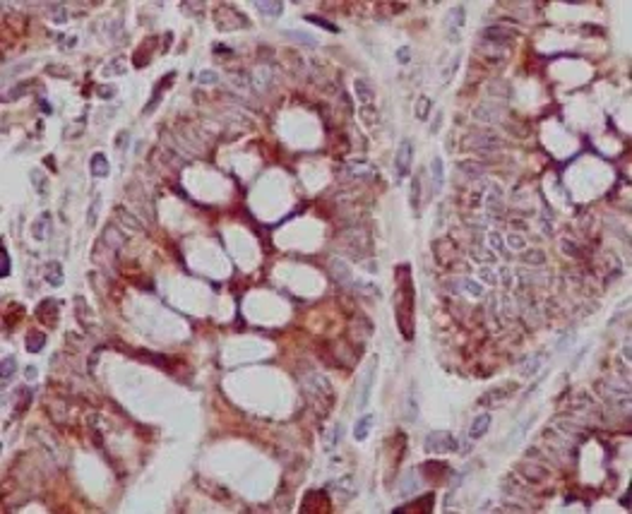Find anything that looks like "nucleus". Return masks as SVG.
Returning a JSON list of instances; mask_svg holds the SVG:
<instances>
[{
    "label": "nucleus",
    "instance_id": "obj_1",
    "mask_svg": "<svg viewBox=\"0 0 632 514\" xmlns=\"http://www.w3.org/2000/svg\"><path fill=\"white\" fill-rule=\"evenodd\" d=\"M394 308H397V324L406 341L413 339V284L409 279V265L397 267V296H394Z\"/></svg>",
    "mask_w": 632,
    "mask_h": 514
},
{
    "label": "nucleus",
    "instance_id": "obj_2",
    "mask_svg": "<svg viewBox=\"0 0 632 514\" xmlns=\"http://www.w3.org/2000/svg\"><path fill=\"white\" fill-rule=\"evenodd\" d=\"M423 450L426 452H435V454H442V452H457V437L452 435L449 430H433L426 435L423 440Z\"/></svg>",
    "mask_w": 632,
    "mask_h": 514
},
{
    "label": "nucleus",
    "instance_id": "obj_3",
    "mask_svg": "<svg viewBox=\"0 0 632 514\" xmlns=\"http://www.w3.org/2000/svg\"><path fill=\"white\" fill-rule=\"evenodd\" d=\"M411 164H413V144L411 139H402L399 149L394 154V171H397V183L404 180L406 175L411 173Z\"/></svg>",
    "mask_w": 632,
    "mask_h": 514
},
{
    "label": "nucleus",
    "instance_id": "obj_4",
    "mask_svg": "<svg viewBox=\"0 0 632 514\" xmlns=\"http://www.w3.org/2000/svg\"><path fill=\"white\" fill-rule=\"evenodd\" d=\"M375 373H377V358L370 360L366 375H363V385H361V394H358V411H363L370 401V394H373V385H375Z\"/></svg>",
    "mask_w": 632,
    "mask_h": 514
},
{
    "label": "nucleus",
    "instance_id": "obj_5",
    "mask_svg": "<svg viewBox=\"0 0 632 514\" xmlns=\"http://www.w3.org/2000/svg\"><path fill=\"white\" fill-rule=\"evenodd\" d=\"M469 142L474 144V147H481V149H498L500 147V137L490 132V130H476V132H471L469 135Z\"/></svg>",
    "mask_w": 632,
    "mask_h": 514
},
{
    "label": "nucleus",
    "instance_id": "obj_6",
    "mask_svg": "<svg viewBox=\"0 0 632 514\" xmlns=\"http://www.w3.org/2000/svg\"><path fill=\"white\" fill-rule=\"evenodd\" d=\"M464 27V5H454L449 12V22H447V39L459 41V31Z\"/></svg>",
    "mask_w": 632,
    "mask_h": 514
},
{
    "label": "nucleus",
    "instance_id": "obj_7",
    "mask_svg": "<svg viewBox=\"0 0 632 514\" xmlns=\"http://www.w3.org/2000/svg\"><path fill=\"white\" fill-rule=\"evenodd\" d=\"M53 216H51V211H41L37 216V221L31 224V236L37 240H46L51 236V226H53Z\"/></svg>",
    "mask_w": 632,
    "mask_h": 514
},
{
    "label": "nucleus",
    "instance_id": "obj_8",
    "mask_svg": "<svg viewBox=\"0 0 632 514\" xmlns=\"http://www.w3.org/2000/svg\"><path fill=\"white\" fill-rule=\"evenodd\" d=\"M490 423H493L490 413H478L476 418L471 421V425H469V440H481L490 430Z\"/></svg>",
    "mask_w": 632,
    "mask_h": 514
},
{
    "label": "nucleus",
    "instance_id": "obj_9",
    "mask_svg": "<svg viewBox=\"0 0 632 514\" xmlns=\"http://www.w3.org/2000/svg\"><path fill=\"white\" fill-rule=\"evenodd\" d=\"M418 488H421V473H418V468H413V471H409V473L402 478V483H399V495L402 497L416 495Z\"/></svg>",
    "mask_w": 632,
    "mask_h": 514
},
{
    "label": "nucleus",
    "instance_id": "obj_10",
    "mask_svg": "<svg viewBox=\"0 0 632 514\" xmlns=\"http://www.w3.org/2000/svg\"><path fill=\"white\" fill-rule=\"evenodd\" d=\"M89 173H92L94 178H106V175L111 173V164H109V159H106L103 152L92 154V159H89Z\"/></svg>",
    "mask_w": 632,
    "mask_h": 514
},
{
    "label": "nucleus",
    "instance_id": "obj_11",
    "mask_svg": "<svg viewBox=\"0 0 632 514\" xmlns=\"http://www.w3.org/2000/svg\"><path fill=\"white\" fill-rule=\"evenodd\" d=\"M354 92H356V99L363 106H373L375 103V92H373V87L368 80H356L354 82Z\"/></svg>",
    "mask_w": 632,
    "mask_h": 514
},
{
    "label": "nucleus",
    "instance_id": "obj_12",
    "mask_svg": "<svg viewBox=\"0 0 632 514\" xmlns=\"http://www.w3.org/2000/svg\"><path fill=\"white\" fill-rule=\"evenodd\" d=\"M373 423H375V416H373V413H363V416L356 421V425H354V440H358V442L366 440L368 435H370Z\"/></svg>",
    "mask_w": 632,
    "mask_h": 514
},
{
    "label": "nucleus",
    "instance_id": "obj_13",
    "mask_svg": "<svg viewBox=\"0 0 632 514\" xmlns=\"http://www.w3.org/2000/svg\"><path fill=\"white\" fill-rule=\"evenodd\" d=\"M536 421V413H532V416H526V418H522V421L514 425V430L507 435V440H505V445H517V442L522 440L524 435H526V430L532 428V423Z\"/></svg>",
    "mask_w": 632,
    "mask_h": 514
},
{
    "label": "nucleus",
    "instance_id": "obj_14",
    "mask_svg": "<svg viewBox=\"0 0 632 514\" xmlns=\"http://www.w3.org/2000/svg\"><path fill=\"white\" fill-rule=\"evenodd\" d=\"M44 279H46V284H51L53 288H58V286H63V267H60V262H55V260H51V262H46V269H44Z\"/></svg>",
    "mask_w": 632,
    "mask_h": 514
},
{
    "label": "nucleus",
    "instance_id": "obj_15",
    "mask_svg": "<svg viewBox=\"0 0 632 514\" xmlns=\"http://www.w3.org/2000/svg\"><path fill=\"white\" fill-rule=\"evenodd\" d=\"M431 175H433V193H440L442 185H445V164H442L440 156H435L431 161Z\"/></svg>",
    "mask_w": 632,
    "mask_h": 514
},
{
    "label": "nucleus",
    "instance_id": "obj_16",
    "mask_svg": "<svg viewBox=\"0 0 632 514\" xmlns=\"http://www.w3.org/2000/svg\"><path fill=\"white\" fill-rule=\"evenodd\" d=\"M173 77H175L173 72H168V75H166V80H161V82L156 84V92H154V96L149 99V106H147V108L142 111V113H147V116H149V113H152V111H154L156 106H159V99H161V92H166V89L171 87L168 82H173Z\"/></svg>",
    "mask_w": 632,
    "mask_h": 514
},
{
    "label": "nucleus",
    "instance_id": "obj_17",
    "mask_svg": "<svg viewBox=\"0 0 632 514\" xmlns=\"http://www.w3.org/2000/svg\"><path fill=\"white\" fill-rule=\"evenodd\" d=\"M24 346H27L29 353H41L44 346H46V334H41V332H31V334H27Z\"/></svg>",
    "mask_w": 632,
    "mask_h": 514
},
{
    "label": "nucleus",
    "instance_id": "obj_18",
    "mask_svg": "<svg viewBox=\"0 0 632 514\" xmlns=\"http://www.w3.org/2000/svg\"><path fill=\"white\" fill-rule=\"evenodd\" d=\"M255 8L262 12V15H269V17H279L284 12V3H276V0H260L255 3Z\"/></svg>",
    "mask_w": 632,
    "mask_h": 514
},
{
    "label": "nucleus",
    "instance_id": "obj_19",
    "mask_svg": "<svg viewBox=\"0 0 632 514\" xmlns=\"http://www.w3.org/2000/svg\"><path fill=\"white\" fill-rule=\"evenodd\" d=\"M519 473H524L529 483H541L543 478L548 476V471H546V468L534 466V464H529V466H519Z\"/></svg>",
    "mask_w": 632,
    "mask_h": 514
},
{
    "label": "nucleus",
    "instance_id": "obj_20",
    "mask_svg": "<svg viewBox=\"0 0 632 514\" xmlns=\"http://www.w3.org/2000/svg\"><path fill=\"white\" fill-rule=\"evenodd\" d=\"M404 418L409 423H416L418 421V401H416V394H413V389L409 392L406 396V406H404Z\"/></svg>",
    "mask_w": 632,
    "mask_h": 514
},
{
    "label": "nucleus",
    "instance_id": "obj_21",
    "mask_svg": "<svg viewBox=\"0 0 632 514\" xmlns=\"http://www.w3.org/2000/svg\"><path fill=\"white\" fill-rule=\"evenodd\" d=\"M48 17L53 19L55 24H65L67 22V8L63 3H51L48 5Z\"/></svg>",
    "mask_w": 632,
    "mask_h": 514
},
{
    "label": "nucleus",
    "instance_id": "obj_22",
    "mask_svg": "<svg viewBox=\"0 0 632 514\" xmlns=\"http://www.w3.org/2000/svg\"><path fill=\"white\" fill-rule=\"evenodd\" d=\"M123 72H125V58H113V60L101 70L103 77H113V75H123Z\"/></svg>",
    "mask_w": 632,
    "mask_h": 514
},
{
    "label": "nucleus",
    "instance_id": "obj_23",
    "mask_svg": "<svg viewBox=\"0 0 632 514\" xmlns=\"http://www.w3.org/2000/svg\"><path fill=\"white\" fill-rule=\"evenodd\" d=\"M431 108H433V101L428 99V96H418V101H416V118L421 120V123H426L428 120V113H431Z\"/></svg>",
    "mask_w": 632,
    "mask_h": 514
},
{
    "label": "nucleus",
    "instance_id": "obj_24",
    "mask_svg": "<svg viewBox=\"0 0 632 514\" xmlns=\"http://www.w3.org/2000/svg\"><path fill=\"white\" fill-rule=\"evenodd\" d=\"M457 168L462 171V173H467L471 180H476V178H481L483 175V166H478V164H469V161H459L457 164Z\"/></svg>",
    "mask_w": 632,
    "mask_h": 514
},
{
    "label": "nucleus",
    "instance_id": "obj_25",
    "mask_svg": "<svg viewBox=\"0 0 632 514\" xmlns=\"http://www.w3.org/2000/svg\"><path fill=\"white\" fill-rule=\"evenodd\" d=\"M15 370H17L15 356H5V358H3V385H8V380L15 377Z\"/></svg>",
    "mask_w": 632,
    "mask_h": 514
},
{
    "label": "nucleus",
    "instance_id": "obj_26",
    "mask_svg": "<svg viewBox=\"0 0 632 514\" xmlns=\"http://www.w3.org/2000/svg\"><path fill=\"white\" fill-rule=\"evenodd\" d=\"M31 185L37 188V193L39 195H46L48 193V183H46V178H44V173L39 171V168H31Z\"/></svg>",
    "mask_w": 632,
    "mask_h": 514
},
{
    "label": "nucleus",
    "instance_id": "obj_27",
    "mask_svg": "<svg viewBox=\"0 0 632 514\" xmlns=\"http://www.w3.org/2000/svg\"><path fill=\"white\" fill-rule=\"evenodd\" d=\"M284 34H286L289 39H293V41L303 44V46H308V48H315V46H318V41H315L310 34H305V31H284Z\"/></svg>",
    "mask_w": 632,
    "mask_h": 514
},
{
    "label": "nucleus",
    "instance_id": "obj_28",
    "mask_svg": "<svg viewBox=\"0 0 632 514\" xmlns=\"http://www.w3.org/2000/svg\"><path fill=\"white\" fill-rule=\"evenodd\" d=\"M411 207H413V211H418V207H421V180L413 175V180H411Z\"/></svg>",
    "mask_w": 632,
    "mask_h": 514
},
{
    "label": "nucleus",
    "instance_id": "obj_29",
    "mask_svg": "<svg viewBox=\"0 0 632 514\" xmlns=\"http://www.w3.org/2000/svg\"><path fill=\"white\" fill-rule=\"evenodd\" d=\"M541 363H543V356H541V353H536V356H534V358H532L529 363H526V365L522 368V375H524V377H532V375H536V370L541 368Z\"/></svg>",
    "mask_w": 632,
    "mask_h": 514
},
{
    "label": "nucleus",
    "instance_id": "obj_30",
    "mask_svg": "<svg viewBox=\"0 0 632 514\" xmlns=\"http://www.w3.org/2000/svg\"><path fill=\"white\" fill-rule=\"evenodd\" d=\"M428 502H433V495H426L423 500H418L416 502V507L413 505H406V507H397L394 512H411V509H416V512H428L431 507H423V505H428Z\"/></svg>",
    "mask_w": 632,
    "mask_h": 514
},
{
    "label": "nucleus",
    "instance_id": "obj_31",
    "mask_svg": "<svg viewBox=\"0 0 632 514\" xmlns=\"http://www.w3.org/2000/svg\"><path fill=\"white\" fill-rule=\"evenodd\" d=\"M351 486H354V478H351V476H344V478H339V481L334 483V488H332V490H339L344 497H348L351 493H354V490H351Z\"/></svg>",
    "mask_w": 632,
    "mask_h": 514
},
{
    "label": "nucleus",
    "instance_id": "obj_32",
    "mask_svg": "<svg viewBox=\"0 0 632 514\" xmlns=\"http://www.w3.org/2000/svg\"><path fill=\"white\" fill-rule=\"evenodd\" d=\"M10 269H12V262H10L8 248H3V250H0V276H3V279H8Z\"/></svg>",
    "mask_w": 632,
    "mask_h": 514
},
{
    "label": "nucleus",
    "instance_id": "obj_33",
    "mask_svg": "<svg viewBox=\"0 0 632 514\" xmlns=\"http://www.w3.org/2000/svg\"><path fill=\"white\" fill-rule=\"evenodd\" d=\"M522 260L524 262H529V265H543V262H546V255H543V250H529Z\"/></svg>",
    "mask_w": 632,
    "mask_h": 514
},
{
    "label": "nucleus",
    "instance_id": "obj_34",
    "mask_svg": "<svg viewBox=\"0 0 632 514\" xmlns=\"http://www.w3.org/2000/svg\"><path fill=\"white\" fill-rule=\"evenodd\" d=\"M305 19H308V22H312V24H320L322 29H327V31H332V34H334V31H339V27H337V24H332V22H327V19L318 17V15H308Z\"/></svg>",
    "mask_w": 632,
    "mask_h": 514
},
{
    "label": "nucleus",
    "instance_id": "obj_35",
    "mask_svg": "<svg viewBox=\"0 0 632 514\" xmlns=\"http://www.w3.org/2000/svg\"><path fill=\"white\" fill-rule=\"evenodd\" d=\"M341 435H344V425L341 423H337V428H334V432H332V437H330V442H327V452H332L337 445L341 442Z\"/></svg>",
    "mask_w": 632,
    "mask_h": 514
},
{
    "label": "nucleus",
    "instance_id": "obj_36",
    "mask_svg": "<svg viewBox=\"0 0 632 514\" xmlns=\"http://www.w3.org/2000/svg\"><path fill=\"white\" fill-rule=\"evenodd\" d=\"M488 94L490 96H503V99H510L512 96V89H507V87H498V82H493V84H488Z\"/></svg>",
    "mask_w": 632,
    "mask_h": 514
},
{
    "label": "nucleus",
    "instance_id": "obj_37",
    "mask_svg": "<svg viewBox=\"0 0 632 514\" xmlns=\"http://www.w3.org/2000/svg\"><path fill=\"white\" fill-rule=\"evenodd\" d=\"M116 214H118V216H123L120 221H123V224H128L132 231H139V229H142V224H139V221H135V216H132L130 211H125V214H123V209H118Z\"/></svg>",
    "mask_w": 632,
    "mask_h": 514
},
{
    "label": "nucleus",
    "instance_id": "obj_38",
    "mask_svg": "<svg viewBox=\"0 0 632 514\" xmlns=\"http://www.w3.org/2000/svg\"><path fill=\"white\" fill-rule=\"evenodd\" d=\"M99 204H101V197L96 195V197L92 200V207H89V214H87V224H89V226H94V224H96V214H99Z\"/></svg>",
    "mask_w": 632,
    "mask_h": 514
},
{
    "label": "nucleus",
    "instance_id": "obj_39",
    "mask_svg": "<svg viewBox=\"0 0 632 514\" xmlns=\"http://www.w3.org/2000/svg\"><path fill=\"white\" fill-rule=\"evenodd\" d=\"M197 80H200V84H217L219 82V75L212 72V70H202V72L197 75Z\"/></svg>",
    "mask_w": 632,
    "mask_h": 514
},
{
    "label": "nucleus",
    "instance_id": "obj_40",
    "mask_svg": "<svg viewBox=\"0 0 632 514\" xmlns=\"http://www.w3.org/2000/svg\"><path fill=\"white\" fill-rule=\"evenodd\" d=\"M505 396H507V392H503V389H493L490 394H486L483 399H481V404H488V401H490V404H495V401H503Z\"/></svg>",
    "mask_w": 632,
    "mask_h": 514
},
{
    "label": "nucleus",
    "instance_id": "obj_41",
    "mask_svg": "<svg viewBox=\"0 0 632 514\" xmlns=\"http://www.w3.org/2000/svg\"><path fill=\"white\" fill-rule=\"evenodd\" d=\"M462 286L467 288L469 293H474V296H476V298H478V296H483V286H481V284H476V281H471V279H464V281H462Z\"/></svg>",
    "mask_w": 632,
    "mask_h": 514
},
{
    "label": "nucleus",
    "instance_id": "obj_42",
    "mask_svg": "<svg viewBox=\"0 0 632 514\" xmlns=\"http://www.w3.org/2000/svg\"><path fill=\"white\" fill-rule=\"evenodd\" d=\"M459 60H462V55H454V63H452V65L447 67V70H445V75H442V82H445V84H449V77H452V75L457 72V65H459Z\"/></svg>",
    "mask_w": 632,
    "mask_h": 514
},
{
    "label": "nucleus",
    "instance_id": "obj_43",
    "mask_svg": "<svg viewBox=\"0 0 632 514\" xmlns=\"http://www.w3.org/2000/svg\"><path fill=\"white\" fill-rule=\"evenodd\" d=\"M46 72H48V75H60V77H70V70H58L55 65H48Z\"/></svg>",
    "mask_w": 632,
    "mask_h": 514
},
{
    "label": "nucleus",
    "instance_id": "obj_44",
    "mask_svg": "<svg viewBox=\"0 0 632 514\" xmlns=\"http://www.w3.org/2000/svg\"><path fill=\"white\" fill-rule=\"evenodd\" d=\"M397 58L402 60V63H409V46H402L397 51Z\"/></svg>",
    "mask_w": 632,
    "mask_h": 514
},
{
    "label": "nucleus",
    "instance_id": "obj_45",
    "mask_svg": "<svg viewBox=\"0 0 632 514\" xmlns=\"http://www.w3.org/2000/svg\"><path fill=\"white\" fill-rule=\"evenodd\" d=\"M113 94H116V89H113V87H101V89H99V96H103V99H106V96L111 99Z\"/></svg>",
    "mask_w": 632,
    "mask_h": 514
},
{
    "label": "nucleus",
    "instance_id": "obj_46",
    "mask_svg": "<svg viewBox=\"0 0 632 514\" xmlns=\"http://www.w3.org/2000/svg\"><path fill=\"white\" fill-rule=\"evenodd\" d=\"M37 373H39V370H37L34 365H27V370H24V375H27V380H34V377H37Z\"/></svg>",
    "mask_w": 632,
    "mask_h": 514
},
{
    "label": "nucleus",
    "instance_id": "obj_47",
    "mask_svg": "<svg viewBox=\"0 0 632 514\" xmlns=\"http://www.w3.org/2000/svg\"><path fill=\"white\" fill-rule=\"evenodd\" d=\"M490 238H493V245H495L498 250L503 248V243H500V236H498V233H490Z\"/></svg>",
    "mask_w": 632,
    "mask_h": 514
},
{
    "label": "nucleus",
    "instance_id": "obj_48",
    "mask_svg": "<svg viewBox=\"0 0 632 514\" xmlns=\"http://www.w3.org/2000/svg\"><path fill=\"white\" fill-rule=\"evenodd\" d=\"M440 120H442V116L438 113V118H435V123L431 125V132H438V130H440Z\"/></svg>",
    "mask_w": 632,
    "mask_h": 514
},
{
    "label": "nucleus",
    "instance_id": "obj_49",
    "mask_svg": "<svg viewBox=\"0 0 632 514\" xmlns=\"http://www.w3.org/2000/svg\"><path fill=\"white\" fill-rule=\"evenodd\" d=\"M623 356H625V360H630V344H625V349H623Z\"/></svg>",
    "mask_w": 632,
    "mask_h": 514
}]
</instances>
